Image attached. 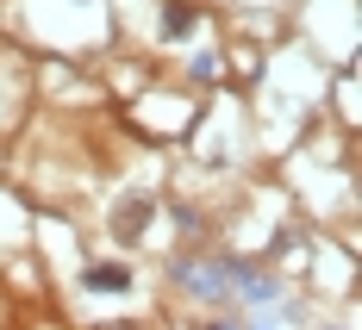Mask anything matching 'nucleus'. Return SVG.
Listing matches in <instances>:
<instances>
[{
    "instance_id": "obj_2",
    "label": "nucleus",
    "mask_w": 362,
    "mask_h": 330,
    "mask_svg": "<svg viewBox=\"0 0 362 330\" xmlns=\"http://www.w3.org/2000/svg\"><path fill=\"white\" fill-rule=\"evenodd\" d=\"M175 274H181V287H194L200 299H218L231 287V268H218V262H206V268H187V262H181Z\"/></svg>"
},
{
    "instance_id": "obj_4",
    "label": "nucleus",
    "mask_w": 362,
    "mask_h": 330,
    "mask_svg": "<svg viewBox=\"0 0 362 330\" xmlns=\"http://www.w3.org/2000/svg\"><path fill=\"white\" fill-rule=\"evenodd\" d=\"M194 19H200V13H194L187 0H169V6H163V19H156V32L175 44V37H187V32H194Z\"/></svg>"
},
{
    "instance_id": "obj_3",
    "label": "nucleus",
    "mask_w": 362,
    "mask_h": 330,
    "mask_svg": "<svg viewBox=\"0 0 362 330\" xmlns=\"http://www.w3.org/2000/svg\"><path fill=\"white\" fill-rule=\"evenodd\" d=\"M81 287H88V293H132V268H125V262H94V268L81 274Z\"/></svg>"
},
{
    "instance_id": "obj_1",
    "label": "nucleus",
    "mask_w": 362,
    "mask_h": 330,
    "mask_svg": "<svg viewBox=\"0 0 362 330\" xmlns=\"http://www.w3.org/2000/svg\"><path fill=\"white\" fill-rule=\"evenodd\" d=\"M150 212H156V206H150L144 193H132V200H119V212H112V237H119V243H132V237H144Z\"/></svg>"
}]
</instances>
